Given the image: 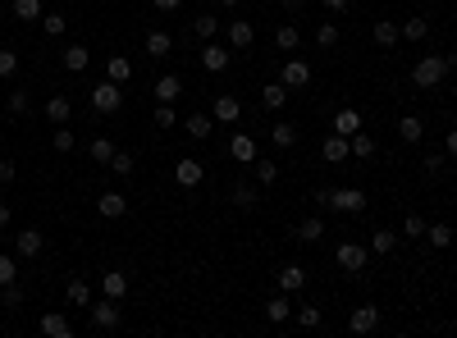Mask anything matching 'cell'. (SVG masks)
<instances>
[{
  "mask_svg": "<svg viewBox=\"0 0 457 338\" xmlns=\"http://www.w3.org/2000/svg\"><path fill=\"white\" fill-rule=\"evenodd\" d=\"M316 201L325 210H343V215H362L366 210V192L362 188H325V192H316Z\"/></svg>",
  "mask_w": 457,
  "mask_h": 338,
  "instance_id": "1",
  "label": "cell"
},
{
  "mask_svg": "<svg viewBox=\"0 0 457 338\" xmlns=\"http://www.w3.org/2000/svg\"><path fill=\"white\" fill-rule=\"evenodd\" d=\"M449 69H453V55H425V60L412 69V87L430 92V87H439L444 78H449Z\"/></svg>",
  "mask_w": 457,
  "mask_h": 338,
  "instance_id": "2",
  "label": "cell"
},
{
  "mask_svg": "<svg viewBox=\"0 0 457 338\" xmlns=\"http://www.w3.org/2000/svg\"><path fill=\"white\" fill-rule=\"evenodd\" d=\"M124 105V87L119 83H96L92 87V110L96 114H114Z\"/></svg>",
  "mask_w": 457,
  "mask_h": 338,
  "instance_id": "3",
  "label": "cell"
},
{
  "mask_svg": "<svg viewBox=\"0 0 457 338\" xmlns=\"http://www.w3.org/2000/svg\"><path fill=\"white\" fill-rule=\"evenodd\" d=\"M338 265L348 270V274H366V260H371V247H362V243H338Z\"/></svg>",
  "mask_w": 457,
  "mask_h": 338,
  "instance_id": "4",
  "label": "cell"
},
{
  "mask_svg": "<svg viewBox=\"0 0 457 338\" xmlns=\"http://www.w3.org/2000/svg\"><path fill=\"white\" fill-rule=\"evenodd\" d=\"M210 119H215V123H238L242 119V101L233 92H220L215 105H210Z\"/></svg>",
  "mask_w": 457,
  "mask_h": 338,
  "instance_id": "5",
  "label": "cell"
},
{
  "mask_svg": "<svg viewBox=\"0 0 457 338\" xmlns=\"http://www.w3.org/2000/svg\"><path fill=\"white\" fill-rule=\"evenodd\" d=\"M87 315H92L96 330H114V325H119V302H114V297H105V302H87Z\"/></svg>",
  "mask_w": 457,
  "mask_h": 338,
  "instance_id": "6",
  "label": "cell"
},
{
  "mask_svg": "<svg viewBox=\"0 0 457 338\" xmlns=\"http://www.w3.org/2000/svg\"><path fill=\"white\" fill-rule=\"evenodd\" d=\"M229 64H233V51H229V46L206 42V51H201V69H206V73H225Z\"/></svg>",
  "mask_w": 457,
  "mask_h": 338,
  "instance_id": "7",
  "label": "cell"
},
{
  "mask_svg": "<svg viewBox=\"0 0 457 338\" xmlns=\"http://www.w3.org/2000/svg\"><path fill=\"white\" fill-rule=\"evenodd\" d=\"M348 330L352 334H375L380 330V306H357V311L348 315Z\"/></svg>",
  "mask_w": 457,
  "mask_h": 338,
  "instance_id": "8",
  "label": "cell"
},
{
  "mask_svg": "<svg viewBox=\"0 0 457 338\" xmlns=\"http://www.w3.org/2000/svg\"><path fill=\"white\" fill-rule=\"evenodd\" d=\"M201 179H206V165H201V160H174V183H179V188H197Z\"/></svg>",
  "mask_w": 457,
  "mask_h": 338,
  "instance_id": "9",
  "label": "cell"
},
{
  "mask_svg": "<svg viewBox=\"0 0 457 338\" xmlns=\"http://www.w3.org/2000/svg\"><path fill=\"white\" fill-rule=\"evenodd\" d=\"M251 42H256V28H251L247 18H233L229 23V51H251Z\"/></svg>",
  "mask_w": 457,
  "mask_h": 338,
  "instance_id": "10",
  "label": "cell"
},
{
  "mask_svg": "<svg viewBox=\"0 0 457 338\" xmlns=\"http://www.w3.org/2000/svg\"><path fill=\"white\" fill-rule=\"evenodd\" d=\"M229 156L242 160V165H251V160L261 156V151H256V138H251V133H233V138H229Z\"/></svg>",
  "mask_w": 457,
  "mask_h": 338,
  "instance_id": "11",
  "label": "cell"
},
{
  "mask_svg": "<svg viewBox=\"0 0 457 338\" xmlns=\"http://www.w3.org/2000/svg\"><path fill=\"white\" fill-rule=\"evenodd\" d=\"M183 96V78L179 73H165V78H155V101L160 105H174Z\"/></svg>",
  "mask_w": 457,
  "mask_h": 338,
  "instance_id": "12",
  "label": "cell"
},
{
  "mask_svg": "<svg viewBox=\"0 0 457 338\" xmlns=\"http://www.w3.org/2000/svg\"><path fill=\"white\" fill-rule=\"evenodd\" d=\"M42 334H46V338H73V325H69V315H60V311H46V315H42Z\"/></svg>",
  "mask_w": 457,
  "mask_h": 338,
  "instance_id": "13",
  "label": "cell"
},
{
  "mask_svg": "<svg viewBox=\"0 0 457 338\" xmlns=\"http://www.w3.org/2000/svg\"><path fill=\"white\" fill-rule=\"evenodd\" d=\"M362 123H366L362 110H352V105L334 114V133H338V138H352V133H362Z\"/></svg>",
  "mask_w": 457,
  "mask_h": 338,
  "instance_id": "14",
  "label": "cell"
},
{
  "mask_svg": "<svg viewBox=\"0 0 457 338\" xmlns=\"http://www.w3.org/2000/svg\"><path fill=\"white\" fill-rule=\"evenodd\" d=\"M42 247H46V238H42V234H37V229H23V234H18V238H14V252H18V256H23V260H32L37 252H42Z\"/></svg>",
  "mask_w": 457,
  "mask_h": 338,
  "instance_id": "15",
  "label": "cell"
},
{
  "mask_svg": "<svg viewBox=\"0 0 457 338\" xmlns=\"http://www.w3.org/2000/svg\"><path fill=\"white\" fill-rule=\"evenodd\" d=\"M375 151H380V147H375L371 133H352V138H348V156H352V160H371Z\"/></svg>",
  "mask_w": 457,
  "mask_h": 338,
  "instance_id": "16",
  "label": "cell"
},
{
  "mask_svg": "<svg viewBox=\"0 0 457 338\" xmlns=\"http://www.w3.org/2000/svg\"><path fill=\"white\" fill-rule=\"evenodd\" d=\"M147 55H151V60H165V55H174V37L160 32V28H155V32H147Z\"/></svg>",
  "mask_w": 457,
  "mask_h": 338,
  "instance_id": "17",
  "label": "cell"
},
{
  "mask_svg": "<svg viewBox=\"0 0 457 338\" xmlns=\"http://www.w3.org/2000/svg\"><path fill=\"white\" fill-rule=\"evenodd\" d=\"M96 206H101L105 219H119L124 210H129V197H124V192H101V201H96Z\"/></svg>",
  "mask_w": 457,
  "mask_h": 338,
  "instance_id": "18",
  "label": "cell"
},
{
  "mask_svg": "<svg viewBox=\"0 0 457 338\" xmlns=\"http://www.w3.org/2000/svg\"><path fill=\"white\" fill-rule=\"evenodd\" d=\"M279 83H284L288 92H293V87H307V83H311V69H307L302 60H288V64H284V78H279Z\"/></svg>",
  "mask_w": 457,
  "mask_h": 338,
  "instance_id": "19",
  "label": "cell"
},
{
  "mask_svg": "<svg viewBox=\"0 0 457 338\" xmlns=\"http://www.w3.org/2000/svg\"><path fill=\"white\" fill-rule=\"evenodd\" d=\"M101 293H105V297H114V302H119V297L129 293V279H124L119 270H105V274H101Z\"/></svg>",
  "mask_w": 457,
  "mask_h": 338,
  "instance_id": "20",
  "label": "cell"
},
{
  "mask_svg": "<svg viewBox=\"0 0 457 338\" xmlns=\"http://www.w3.org/2000/svg\"><path fill=\"white\" fill-rule=\"evenodd\" d=\"M69 114H73L69 96H51V101H46V119H51V123H69Z\"/></svg>",
  "mask_w": 457,
  "mask_h": 338,
  "instance_id": "21",
  "label": "cell"
},
{
  "mask_svg": "<svg viewBox=\"0 0 457 338\" xmlns=\"http://www.w3.org/2000/svg\"><path fill=\"white\" fill-rule=\"evenodd\" d=\"M87 64H92V51H87V46H64V69L69 73H83Z\"/></svg>",
  "mask_w": 457,
  "mask_h": 338,
  "instance_id": "22",
  "label": "cell"
},
{
  "mask_svg": "<svg viewBox=\"0 0 457 338\" xmlns=\"http://www.w3.org/2000/svg\"><path fill=\"white\" fill-rule=\"evenodd\" d=\"M288 315H293V302H288V293H279L275 302H266V320H270V325H284Z\"/></svg>",
  "mask_w": 457,
  "mask_h": 338,
  "instance_id": "23",
  "label": "cell"
},
{
  "mask_svg": "<svg viewBox=\"0 0 457 338\" xmlns=\"http://www.w3.org/2000/svg\"><path fill=\"white\" fill-rule=\"evenodd\" d=\"M320 151H325V160H334V165L352 160V156H348V138H338V133H329V138H325V147H320Z\"/></svg>",
  "mask_w": 457,
  "mask_h": 338,
  "instance_id": "24",
  "label": "cell"
},
{
  "mask_svg": "<svg viewBox=\"0 0 457 338\" xmlns=\"http://www.w3.org/2000/svg\"><path fill=\"white\" fill-rule=\"evenodd\" d=\"M284 101H288V87H284V83L261 87V105H266V110H284Z\"/></svg>",
  "mask_w": 457,
  "mask_h": 338,
  "instance_id": "25",
  "label": "cell"
},
{
  "mask_svg": "<svg viewBox=\"0 0 457 338\" xmlns=\"http://www.w3.org/2000/svg\"><path fill=\"white\" fill-rule=\"evenodd\" d=\"M183 128H188V138L206 142V138H210V128H215V123H210V114H188V119H183Z\"/></svg>",
  "mask_w": 457,
  "mask_h": 338,
  "instance_id": "26",
  "label": "cell"
},
{
  "mask_svg": "<svg viewBox=\"0 0 457 338\" xmlns=\"http://www.w3.org/2000/svg\"><path fill=\"white\" fill-rule=\"evenodd\" d=\"M398 138H403V142H421L425 138V123L416 119V114H403V119H398Z\"/></svg>",
  "mask_w": 457,
  "mask_h": 338,
  "instance_id": "27",
  "label": "cell"
},
{
  "mask_svg": "<svg viewBox=\"0 0 457 338\" xmlns=\"http://www.w3.org/2000/svg\"><path fill=\"white\" fill-rule=\"evenodd\" d=\"M302 284H307V270L302 265H284V270H279V288H284V293H297Z\"/></svg>",
  "mask_w": 457,
  "mask_h": 338,
  "instance_id": "28",
  "label": "cell"
},
{
  "mask_svg": "<svg viewBox=\"0 0 457 338\" xmlns=\"http://www.w3.org/2000/svg\"><path fill=\"white\" fill-rule=\"evenodd\" d=\"M192 32H197L201 42H215V32H220V18H215V14H197V18H192Z\"/></svg>",
  "mask_w": 457,
  "mask_h": 338,
  "instance_id": "29",
  "label": "cell"
},
{
  "mask_svg": "<svg viewBox=\"0 0 457 338\" xmlns=\"http://www.w3.org/2000/svg\"><path fill=\"white\" fill-rule=\"evenodd\" d=\"M64 297H69V306H87V302H92V288H87V279H69Z\"/></svg>",
  "mask_w": 457,
  "mask_h": 338,
  "instance_id": "30",
  "label": "cell"
},
{
  "mask_svg": "<svg viewBox=\"0 0 457 338\" xmlns=\"http://www.w3.org/2000/svg\"><path fill=\"white\" fill-rule=\"evenodd\" d=\"M393 247H398V234H393V229H375V234H371V252L388 256Z\"/></svg>",
  "mask_w": 457,
  "mask_h": 338,
  "instance_id": "31",
  "label": "cell"
},
{
  "mask_svg": "<svg viewBox=\"0 0 457 338\" xmlns=\"http://www.w3.org/2000/svg\"><path fill=\"white\" fill-rule=\"evenodd\" d=\"M425 32H430V23H425L421 14H416V18H407V23L398 28V37H407V42H425Z\"/></svg>",
  "mask_w": 457,
  "mask_h": 338,
  "instance_id": "32",
  "label": "cell"
},
{
  "mask_svg": "<svg viewBox=\"0 0 457 338\" xmlns=\"http://www.w3.org/2000/svg\"><path fill=\"white\" fill-rule=\"evenodd\" d=\"M270 142H275V147H293L297 128H293V123H270Z\"/></svg>",
  "mask_w": 457,
  "mask_h": 338,
  "instance_id": "33",
  "label": "cell"
},
{
  "mask_svg": "<svg viewBox=\"0 0 457 338\" xmlns=\"http://www.w3.org/2000/svg\"><path fill=\"white\" fill-rule=\"evenodd\" d=\"M256 201H261V197H256V188H251V183H233V206H247V210H251Z\"/></svg>",
  "mask_w": 457,
  "mask_h": 338,
  "instance_id": "34",
  "label": "cell"
},
{
  "mask_svg": "<svg viewBox=\"0 0 457 338\" xmlns=\"http://www.w3.org/2000/svg\"><path fill=\"white\" fill-rule=\"evenodd\" d=\"M297 42H302V37H297L293 23H284V28L275 32V46H279V51H297Z\"/></svg>",
  "mask_w": 457,
  "mask_h": 338,
  "instance_id": "35",
  "label": "cell"
},
{
  "mask_svg": "<svg viewBox=\"0 0 457 338\" xmlns=\"http://www.w3.org/2000/svg\"><path fill=\"white\" fill-rule=\"evenodd\" d=\"M297 238H302V243H320V238H325V224H320V219H302V224H297Z\"/></svg>",
  "mask_w": 457,
  "mask_h": 338,
  "instance_id": "36",
  "label": "cell"
},
{
  "mask_svg": "<svg viewBox=\"0 0 457 338\" xmlns=\"http://www.w3.org/2000/svg\"><path fill=\"white\" fill-rule=\"evenodd\" d=\"M393 42H398L393 18H380V23H375V46H393Z\"/></svg>",
  "mask_w": 457,
  "mask_h": 338,
  "instance_id": "37",
  "label": "cell"
},
{
  "mask_svg": "<svg viewBox=\"0 0 457 338\" xmlns=\"http://www.w3.org/2000/svg\"><path fill=\"white\" fill-rule=\"evenodd\" d=\"M129 78H133V64L124 60V55H114V60H110V83H119V87H124Z\"/></svg>",
  "mask_w": 457,
  "mask_h": 338,
  "instance_id": "38",
  "label": "cell"
},
{
  "mask_svg": "<svg viewBox=\"0 0 457 338\" xmlns=\"http://www.w3.org/2000/svg\"><path fill=\"white\" fill-rule=\"evenodd\" d=\"M14 14L23 23H32V18H42V0H14Z\"/></svg>",
  "mask_w": 457,
  "mask_h": 338,
  "instance_id": "39",
  "label": "cell"
},
{
  "mask_svg": "<svg viewBox=\"0 0 457 338\" xmlns=\"http://www.w3.org/2000/svg\"><path fill=\"white\" fill-rule=\"evenodd\" d=\"M425 238H430L434 247H449L453 243V229L449 224H425Z\"/></svg>",
  "mask_w": 457,
  "mask_h": 338,
  "instance_id": "40",
  "label": "cell"
},
{
  "mask_svg": "<svg viewBox=\"0 0 457 338\" xmlns=\"http://www.w3.org/2000/svg\"><path fill=\"white\" fill-rule=\"evenodd\" d=\"M320 320H325L320 306H302V311H297V325H302V330H320Z\"/></svg>",
  "mask_w": 457,
  "mask_h": 338,
  "instance_id": "41",
  "label": "cell"
},
{
  "mask_svg": "<svg viewBox=\"0 0 457 338\" xmlns=\"http://www.w3.org/2000/svg\"><path fill=\"white\" fill-rule=\"evenodd\" d=\"M251 169H256L261 183H275V179H279V165H275V160H261V156H256V160H251Z\"/></svg>",
  "mask_w": 457,
  "mask_h": 338,
  "instance_id": "42",
  "label": "cell"
},
{
  "mask_svg": "<svg viewBox=\"0 0 457 338\" xmlns=\"http://www.w3.org/2000/svg\"><path fill=\"white\" fill-rule=\"evenodd\" d=\"M23 302V288L14 284V279H9V284H0V306H18Z\"/></svg>",
  "mask_w": 457,
  "mask_h": 338,
  "instance_id": "43",
  "label": "cell"
},
{
  "mask_svg": "<svg viewBox=\"0 0 457 338\" xmlns=\"http://www.w3.org/2000/svg\"><path fill=\"white\" fill-rule=\"evenodd\" d=\"M110 156H114V142H110V138H96V142H92V160L110 165Z\"/></svg>",
  "mask_w": 457,
  "mask_h": 338,
  "instance_id": "44",
  "label": "cell"
},
{
  "mask_svg": "<svg viewBox=\"0 0 457 338\" xmlns=\"http://www.w3.org/2000/svg\"><path fill=\"white\" fill-rule=\"evenodd\" d=\"M316 46H325V51H329V46H338V28L334 23H320L316 28Z\"/></svg>",
  "mask_w": 457,
  "mask_h": 338,
  "instance_id": "45",
  "label": "cell"
},
{
  "mask_svg": "<svg viewBox=\"0 0 457 338\" xmlns=\"http://www.w3.org/2000/svg\"><path fill=\"white\" fill-rule=\"evenodd\" d=\"M403 238H425V219L416 215V210H412V215L403 219Z\"/></svg>",
  "mask_w": 457,
  "mask_h": 338,
  "instance_id": "46",
  "label": "cell"
},
{
  "mask_svg": "<svg viewBox=\"0 0 457 338\" xmlns=\"http://www.w3.org/2000/svg\"><path fill=\"white\" fill-rule=\"evenodd\" d=\"M51 142H55V151H60V156H69V151H73V133L64 128V123L55 128V138H51Z\"/></svg>",
  "mask_w": 457,
  "mask_h": 338,
  "instance_id": "47",
  "label": "cell"
},
{
  "mask_svg": "<svg viewBox=\"0 0 457 338\" xmlns=\"http://www.w3.org/2000/svg\"><path fill=\"white\" fill-rule=\"evenodd\" d=\"M64 23H69L64 14H42V28H46L51 37H64Z\"/></svg>",
  "mask_w": 457,
  "mask_h": 338,
  "instance_id": "48",
  "label": "cell"
},
{
  "mask_svg": "<svg viewBox=\"0 0 457 338\" xmlns=\"http://www.w3.org/2000/svg\"><path fill=\"white\" fill-rule=\"evenodd\" d=\"M110 169L114 174H133V156H129V151H114V156H110Z\"/></svg>",
  "mask_w": 457,
  "mask_h": 338,
  "instance_id": "49",
  "label": "cell"
},
{
  "mask_svg": "<svg viewBox=\"0 0 457 338\" xmlns=\"http://www.w3.org/2000/svg\"><path fill=\"white\" fill-rule=\"evenodd\" d=\"M14 69H18V55L14 51H0V78H14Z\"/></svg>",
  "mask_w": 457,
  "mask_h": 338,
  "instance_id": "50",
  "label": "cell"
},
{
  "mask_svg": "<svg viewBox=\"0 0 457 338\" xmlns=\"http://www.w3.org/2000/svg\"><path fill=\"white\" fill-rule=\"evenodd\" d=\"M155 128H174V105H155Z\"/></svg>",
  "mask_w": 457,
  "mask_h": 338,
  "instance_id": "51",
  "label": "cell"
},
{
  "mask_svg": "<svg viewBox=\"0 0 457 338\" xmlns=\"http://www.w3.org/2000/svg\"><path fill=\"white\" fill-rule=\"evenodd\" d=\"M9 110H14V114L28 110V92H23V87H14V92H9Z\"/></svg>",
  "mask_w": 457,
  "mask_h": 338,
  "instance_id": "52",
  "label": "cell"
},
{
  "mask_svg": "<svg viewBox=\"0 0 457 338\" xmlns=\"http://www.w3.org/2000/svg\"><path fill=\"white\" fill-rule=\"evenodd\" d=\"M18 270H14V256H0V284H9Z\"/></svg>",
  "mask_w": 457,
  "mask_h": 338,
  "instance_id": "53",
  "label": "cell"
},
{
  "mask_svg": "<svg viewBox=\"0 0 457 338\" xmlns=\"http://www.w3.org/2000/svg\"><path fill=\"white\" fill-rule=\"evenodd\" d=\"M320 5H325V9H329V14H343V9H348V5H352V0H320Z\"/></svg>",
  "mask_w": 457,
  "mask_h": 338,
  "instance_id": "54",
  "label": "cell"
},
{
  "mask_svg": "<svg viewBox=\"0 0 457 338\" xmlns=\"http://www.w3.org/2000/svg\"><path fill=\"white\" fill-rule=\"evenodd\" d=\"M0 183H14V160H0Z\"/></svg>",
  "mask_w": 457,
  "mask_h": 338,
  "instance_id": "55",
  "label": "cell"
},
{
  "mask_svg": "<svg viewBox=\"0 0 457 338\" xmlns=\"http://www.w3.org/2000/svg\"><path fill=\"white\" fill-rule=\"evenodd\" d=\"M183 0H155V9H179Z\"/></svg>",
  "mask_w": 457,
  "mask_h": 338,
  "instance_id": "56",
  "label": "cell"
},
{
  "mask_svg": "<svg viewBox=\"0 0 457 338\" xmlns=\"http://www.w3.org/2000/svg\"><path fill=\"white\" fill-rule=\"evenodd\" d=\"M9 224V206H5V201H0V229H5Z\"/></svg>",
  "mask_w": 457,
  "mask_h": 338,
  "instance_id": "57",
  "label": "cell"
},
{
  "mask_svg": "<svg viewBox=\"0 0 457 338\" xmlns=\"http://www.w3.org/2000/svg\"><path fill=\"white\" fill-rule=\"evenodd\" d=\"M220 5H225V9H238V5H242V0H220Z\"/></svg>",
  "mask_w": 457,
  "mask_h": 338,
  "instance_id": "58",
  "label": "cell"
},
{
  "mask_svg": "<svg viewBox=\"0 0 457 338\" xmlns=\"http://www.w3.org/2000/svg\"><path fill=\"white\" fill-rule=\"evenodd\" d=\"M297 5H302V0H284V9H297Z\"/></svg>",
  "mask_w": 457,
  "mask_h": 338,
  "instance_id": "59",
  "label": "cell"
}]
</instances>
